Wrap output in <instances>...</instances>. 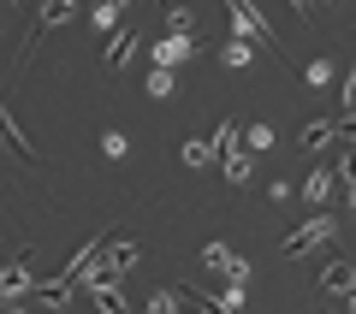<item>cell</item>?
<instances>
[{"mask_svg": "<svg viewBox=\"0 0 356 314\" xmlns=\"http://www.w3.org/2000/svg\"><path fill=\"white\" fill-rule=\"evenodd\" d=\"M332 231H339L332 220H309V226H297L291 238H285V255H303V249H315V243H327Z\"/></svg>", "mask_w": 356, "mask_h": 314, "instance_id": "obj_4", "label": "cell"}, {"mask_svg": "<svg viewBox=\"0 0 356 314\" xmlns=\"http://www.w3.org/2000/svg\"><path fill=\"white\" fill-rule=\"evenodd\" d=\"M321 285H327L332 297H356V261H332V267H327V279H321Z\"/></svg>", "mask_w": 356, "mask_h": 314, "instance_id": "obj_6", "label": "cell"}, {"mask_svg": "<svg viewBox=\"0 0 356 314\" xmlns=\"http://www.w3.org/2000/svg\"><path fill=\"white\" fill-rule=\"evenodd\" d=\"M344 113H356V72L344 77Z\"/></svg>", "mask_w": 356, "mask_h": 314, "instance_id": "obj_23", "label": "cell"}, {"mask_svg": "<svg viewBox=\"0 0 356 314\" xmlns=\"http://www.w3.org/2000/svg\"><path fill=\"white\" fill-rule=\"evenodd\" d=\"M327 6H332V0H327Z\"/></svg>", "mask_w": 356, "mask_h": 314, "instance_id": "obj_26", "label": "cell"}, {"mask_svg": "<svg viewBox=\"0 0 356 314\" xmlns=\"http://www.w3.org/2000/svg\"><path fill=\"white\" fill-rule=\"evenodd\" d=\"M303 83H309V89H327V83H332V60H309V65H303Z\"/></svg>", "mask_w": 356, "mask_h": 314, "instance_id": "obj_13", "label": "cell"}, {"mask_svg": "<svg viewBox=\"0 0 356 314\" xmlns=\"http://www.w3.org/2000/svg\"><path fill=\"white\" fill-rule=\"evenodd\" d=\"M89 290H95V302H102V314H125V297H119L113 279H83Z\"/></svg>", "mask_w": 356, "mask_h": 314, "instance_id": "obj_7", "label": "cell"}, {"mask_svg": "<svg viewBox=\"0 0 356 314\" xmlns=\"http://www.w3.org/2000/svg\"><path fill=\"white\" fill-rule=\"evenodd\" d=\"M0 137L13 142V149H18V154H24V160H36V149H30V137H24V131H18V125H13V113H6V107H0Z\"/></svg>", "mask_w": 356, "mask_h": 314, "instance_id": "obj_8", "label": "cell"}, {"mask_svg": "<svg viewBox=\"0 0 356 314\" xmlns=\"http://www.w3.org/2000/svg\"><path fill=\"white\" fill-rule=\"evenodd\" d=\"M332 137H339V119H315V125H309V131H303V149H309V154H315V149H321V142H332Z\"/></svg>", "mask_w": 356, "mask_h": 314, "instance_id": "obj_9", "label": "cell"}, {"mask_svg": "<svg viewBox=\"0 0 356 314\" xmlns=\"http://www.w3.org/2000/svg\"><path fill=\"white\" fill-rule=\"evenodd\" d=\"M149 95H172V72H161V65H154V72H149Z\"/></svg>", "mask_w": 356, "mask_h": 314, "instance_id": "obj_17", "label": "cell"}, {"mask_svg": "<svg viewBox=\"0 0 356 314\" xmlns=\"http://www.w3.org/2000/svg\"><path fill=\"white\" fill-rule=\"evenodd\" d=\"M24 290H36V279H30V255L18 249L13 261L0 267V302H13V297H24Z\"/></svg>", "mask_w": 356, "mask_h": 314, "instance_id": "obj_2", "label": "cell"}, {"mask_svg": "<svg viewBox=\"0 0 356 314\" xmlns=\"http://www.w3.org/2000/svg\"><path fill=\"white\" fill-rule=\"evenodd\" d=\"M191 53H196V42H191V36H161V42H154V65H161V72L184 65Z\"/></svg>", "mask_w": 356, "mask_h": 314, "instance_id": "obj_5", "label": "cell"}, {"mask_svg": "<svg viewBox=\"0 0 356 314\" xmlns=\"http://www.w3.org/2000/svg\"><path fill=\"white\" fill-rule=\"evenodd\" d=\"M291 6H297V13H303V18H315V0H291Z\"/></svg>", "mask_w": 356, "mask_h": 314, "instance_id": "obj_25", "label": "cell"}, {"mask_svg": "<svg viewBox=\"0 0 356 314\" xmlns=\"http://www.w3.org/2000/svg\"><path fill=\"white\" fill-rule=\"evenodd\" d=\"M339 137H356V113H344V119H339Z\"/></svg>", "mask_w": 356, "mask_h": 314, "instance_id": "obj_24", "label": "cell"}, {"mask_svg": "<svg viewBox=\"0 0 356 314\" xmlns=\"http://www.w3.org/2000/svg\"><path fill=\"white\" fill-rule=\"evenodd\" d=\"M202 261H208V267H214V273H226V279H232V285H250V267H243V261H238V255H232V249H226V243H202Z\"/></svg>", "mask_w": 356, "mask_h": 314, "instance_id": "obj_3", "label": "cell"}, {"mask_svg": "<svg viewBox=\"0 0 356 314\" xmlns=\"http://www.w3.org/2000/svg\"><path fill=\"white\" fill-rule=\"evenodd\" d=\"M327 190H332V172H309V178H303V201H309V208H315Z\"/></svg>", "mask_w": 356, "mask_h": 314, "instance_id": "obj_12", "label": "cell"}, {"mask_svg": "<svg viewBox=\"0 0 356 314\" xmlns=\"http://www.w3.org/2000/svg\"><path fill=\"white\" fill-rule=\"evenodd\" d=\"M250 178V154L243 149H226V184H243Z\"/></svg>", "mask_w": 356, "mask_h": 314, "instance_id": "obj_11", "label": "cell"}, {"mask_svg": "<svg viewBox=\"0 0 356 314\" xmlns=\"http://www.w3.org/2000/svg\"><path fill=\"white\" fill-rule=\"evenodd\" d=\"M149 314H178V290H154V297H149Z\"/></svg>", "mask_w": 356, "mask_h": 314, "instance_id": "obj_16", "label": "cell"}, {"mask_svg": "<svg viewBox=\"0 0 356 314\" xmlns=\"http://www.w3.org/2000/svg\"><path fill=\"white\" fill-rule=\"evenodd\" d=\"M332 172H344V184H350V208H356V154H344V160L332 166Z\"/></svg>", "mask_w": 356, "mask_h": 314, "instance_id": "obj_19", "label": "cell"}, {"mask_svg": "<svg viewBox=\"0 0 356 314\" xmlns=\"http://www.w3.org/2000/svg\"><path fill=\"white\" fill-rule=\"evenodd\" d=\"M250 149H273V125H255L250 131Z\"/></svg>", "mask_w": 356, "mask_h": 314, "instance_id": "obj_22", "label": "cell"}, {"mask_svg": "<svg viewBox=\"0 0 356 314\" xmlns=\"http://www.w3.org/2000/svg\"><path fill=\"white\" fill-rule=\"evenodd\" d=\"M131 48H137V36H131V30H119V36L107 42V65H113V72H119V65L131 60Z\"/></svg>", "mask_w": 356, "mask_h": 314, "instance_id": "obj_10", "label": "cell"}, {"mask_svg": "<svg viewBox=\"0 0 356 314\" xmlns=\"http://www.w3.org/2000/svg\"><path fill=\"white\" fill-rule=\"evenodd\" d=\"M166 30L172 36H191V6H166Z\"/></svg>", "mask_w": 356, "mask_h": 314, "instance_id": "obj_15", "label": "cell"}, {"mask_svg": "<svg viewBox=\"0 0 356 314\" xmlns=\"http://www.w3.org/2000/svg\"><path fill=\"white\" fill-rule=\"evenodd\" d=\"M220 154V142H191V149H184V166H208Z\"/></svg>", "mask_w": 356, "mask_h": 314, "instance_id": "obj_14", "label": "cell"}, {"mask_svg": "<svg viewBox=\"0 0 356 314\" xmlns=\"http://www.w3.org/2000/svg\"><path fill=\"white\" fill-rule=\"evenodd\" d=\"M226 65H250V42L232 36V42H226Z\"/></svg>", "mask_w": 356, "mask_h": 314, "instance_id": "obj_18", "label": "cell"}, {"mask_svg": "<svg viewBox=\"0 0 356 314\" xmlns=\"http://www.w3.org/2000/svg\"><path fill=\"white\" fill-rule=\"evenodd\" d=\"M113 18H119V0H95V24L107 30V24H113Z\"/></svg>", "mask_w": 356, "mask_h": 314, "instance_id": "obj_20", "label": "cell"}, {"mask_svg": "<svg viewBox=\"0 0 356 314\" xmlns=\"http://www.w3.org/2000/svg\"><path fill=\"white\" fill-rule=\"evenodd\" d=\"M102 149H107V154H113V160H125V149H131V142H125V137H119V131H107V137H102Z\"/></svg>", "mask_w": 356, "mask_h": 314, "instance_id": "obj_21", "label": "cell"}, {"mask_svg": "<svg viewBox=\"0 0 356 314\" xmlns=\"http://www.w3.org/2000/svg\"><path fill=\"white\" fill-rule=\"evenodd\" d=\"M226 13H232V36L238 42H261L267 53H280V36H273V18L261 13V6H255V0H226Z\"/></svg>", "mask_w": 356, "mask_h": 314, "instance_id": "obj_1", "label": "cell"}]
</instances>
